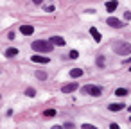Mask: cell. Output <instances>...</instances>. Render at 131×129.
Masks as SVG:
<instances>
[{"label":"cell","mask_w":131,"mask_h":129,"mask_svg":"<svg viewBox=\"0 0 131 129\" xmlns=\"http://www.w3.org/2000/svg\"><path fill=\"white\" fill-rule=\"evenodd\" d=\"M31 47H32V50L41 52V54H49V52L54 49V45H52L50 41H45V40H36V41L31 43Z\"/></svg>","instance_id":"obj_1"},{"label":"cell","mask_w":131,"mask_h":129,"mask_svg":"<svg viewBox=\"0 0 131 129\" xmlns=\"http://www.w3.org/2000/svg\"><path fill=\"white\" fill-rule=\"evenodd\" d=\"M111 49H113V52L118 54V56H129V54H131V45L126 43V41H117Z\"/></svg>","instance_id":"obj_2"},{"label":"cell","mask_w":131,"mask_h":129,"mask_svg":"<svg viewBox=\"0 0 131 129\" xmlns=\"http://www.w3.org/2000/svg\"><path fill=\"white\" fill-rule=\"evenodd\" d=\"M81 91L86 95H93V97H101V93H102V88L101 86H95V84H86V86H83L81 88Z\"/></svg>","instance_id":"obj_3"},{"label":"cell","mask_w":131,"mask_h":129,"mask_svg":"<svg viewBox=\"0 0 131 129\" xmlns=\"http://www.w3.org/2000/svg\"><path fill=\"white\" fill-rule=\"evenodd\" d=\"M77 88H79L77 83H70V84H65V86L61 88V91H63V93H72V91H75Z\"/></svg>","instance_id":"obj_4"},{"label":"cell","mask_w":131,"mask_h":129,"mask_svg":"<svg viewBox=\"0 0 131 129\" xmlns=\"http://www.w3.org/2000/svg\"><path fill=\"white\" fill-rule=\"evenodd\" d=\"M50 43H52V45H58V47H65V45H67L61 36H52V38H50Z\"/></svg>","instance_id":"obj_5"},{"label":"cell","mask_w":131,"mask_h":129,"mask_svg":"<svg viewBox=\"0 0 131 129\" xmlns=\"http://www.w3.org/2000/svg\"><path fill=\"white\" fill-rule=\"evenodd\" d=\"M106 22H108V25H110V27H122V25H124L120 20H117V18H113V16H110Z\"/></svg>","instance_id":"obj_6"},{"label":"cell","mask_w":131,"mask_h":129,"mask_svg":"<svg viewBox=\"0 0 131 129\" xmlns=\"http://www.w3.org/2000/svg\"><path fill=\"white\" fill-rule=\"evenodd\" d=\"M117 6H118L117 0H110V2H106V11H108V13H113V11L117 9Z\"/></svg>","instance_id":"obj_7"},{"label":"cell","mask_w":131,"mask_h":129,"mask_svg":"<svg viewBox=\"0 0 131 129\" xmlns=\"http://www.w3.org/2000/svg\"><path fill=\"white\" fill-rule=\"evenodd\" d=\"M20 31H22V34L31 36V34L34 32V27H32V25H22V27H20Z\"/></svg>","instance_id":"obj_8"},{"label":"cell","mask_w":131,"mask_h":129,"mask_svg":"<svg viewBox=\"0 0 131 129\" xmlns=\"http://www.w3.org/2000/svg\"><path fill=\"white\" fill-rule=\"evenodd\" d=\"M31 59H32L34 63H49V61H50L49 57H43V56H40V54H34Z\"/></svg>","instance_id":"obj_9"},{"label":"cell","mask_w":131,"mask_h":129,"mask_svg":"<svg viewBox=\"0 0 131 129\" xmlns=\"http://www.w3.org/2000/svg\"><path fill=\"white\" fill-rule=\"evenodd\" d=\"M90 34H92V38H93L95 41H101V32H99L95 27H92V29H90Z\"/></svg>","instance_id":"obj_10"},{"label":"cell","mask_w":131,"mask_h":129,"mask_svg":"<svg viewBox=\"0 0 131 129\" xmlns=\"http://www.w3.org/2000/svg\"><path fill=\"white\" fill-rule=\"evenodd\" d=\"M15 56H18V49L11 47V49H7V50H6V57H15Z\"/></svg>","instance_id":"obj_11"},{"label":"cell","mask_w":131,"mask_h":129,"mask_svg":"<svg viewBox=\"0 0 131 129\" xmlns=\"http://www.w3.org/2000/svg\"><path fill=\"white\" fill-rule=\"evenodd\" d=\"M122 108H124V104H122V102H117V104H110V106H108V109H110V111H120Z\"/></svg>","instance_id":"obj_12"},{"label":"cell","mask_w":131,"mask_h":129,"mask_svg":"<svg viewBox=\"0 0 131 129\" xmlns=\"http://www.w3.org/2000/svg\"><path fill=\"white\" fill-rule=\"evenodd\" d=\"M70 75H72V77H81V75H83V70H81V68H72V70H70Z\"/></svg>","instance_id":"obj_13"},{"label":"cell","mask_w":131,"mask_h":129,"mask_svg":"<svg viewBox=\"0 0 131 129\" xmlns=\"http://www.w3.org/2000/svg\"><path fill=\"white\" fill-rule=\"evenodd\" d=\"M115 95L117 97H124V95H127V90L126 88H117L115 90Z\"/></svg>","instance_id":"obj_14"},{"label":"cell","mask_w":131,"mask_h":129,"mask_svg":"<svg viewBox=\"0 0 131 129\" xmlns=\"http://www.w3.org/2000/svg\"><path fill=\"white\" fill-rule=\"evenodd\" d=\"M56 115V109H45L43 111V116H47V118H52Z\"/></svg>","instance_id":"obj_15"},{"label":"cell","mask_w":131,"mask_h":129,"mask_svg":"<svg viewBox=\"0 0 131 129\" xmlns=\"http://www.w3.org/2000/svg\"><path fill=\"white\" fill-rule=\"evenodd\" d=\"M25 95H27V97H34V95H36L34 88H27V90H25Z\"/></svg>","instance_id":"obj_16"},{"label":"cell","mask_w":131,"mask_h":129,"mask_svg":"<svg viewBox=\"0 0 131 129\" xmlns=\"http://www.w3.org/2000/svg\"><path fill=\"white\" fill-rule=\"evenodd\" d=\"M77 56H79V52H77V50H70V54H68V57H70V59H77Z\"/></svg>","instance_id":"obj_17"},{"label":"cell","mask_w":131,"mask_h":129,"mask_svg":"<svg viewBox=\"0 0 131 129\" xmlns=\"http://www.w3.org/2000/svg\"><path fill=\"white\" fill-rule=\"evenodd\" d=\"M36 77L41 79V81H45V79H47V74H45V72H36Z\"/></svg>","instance_id":"obj_18"},{"label":"cell","mask_w":131,"mask_h":129,"mask_svg":"<svg viewBox=\"0 0 131 129\" xmlns=\"http://www.w3.org/2000/svg\"><path fill=\"white\" fill-rule=\"evenodd\" d=\"M97 66H104V56H99L97 57Z\"/></svg>","instance_id":"obj_19"},{"label":"cell","mask_w":131,"mask_h":129,"mask_svg":"<svg viewBox=\"0 0 131 129\" xmlns=\"http://www.w3.org/2000/svg\"><path fill=\"white\" fill-rule=\"evenodd\" d=\"M81 129H97L95 125H92V124H83V127Z\"/></svg>","instance_id":"obj_20"},{"label":"cell","mask_w":131,"mask_h":129,"mask_svg":"<svg viewBox=\"0 0 131 129\" xmlns=\"http://www.w3.org/2000/svg\"><path fill=\"white\" fill-rule=\"evenodd\" d=\"M45 11H49V13H52V11H54V6H47V7H45Z\"/></svg>","instance_id":"obj_21"},{"label":"cell","mask_w":131,"mask_h":129,"mask_svg":"<svg viewBox=\"0 0 131 129\" xmlns=\"http://www.w3.org/2000/svg\"><path fill=\"white\" fill-rule=\"evenodd\" d=\"M110 129H120L118 124H110Z\"/></svg>","instance_id":"obj_22"},{"label":"cell","mask_w":131,"mask_h":129,"mask_svg":"<svg viewBox=\"0 0 131 129\" xmlns=\"http://www.w3.org/2000/svg\"><path fill=\"white\" fill-rule=\"evenodd\" d=\"M124 18H126V20H129V18H131V13H129V11H127V13H124Z\"/></svg>","instance_id":"obj_23"},{"label":"cell","mask_w":131,"mask_h":129,"mask_svg":"<svg viewBox=\"0 0 131 129\" xmlns=\"http://www.w3.org/2000/svg\"><path fill=\"white\" fill-rule=\"evenodd\" d=\"M52 129H63V127H61V125H54Z\"/></svg>","instance_id":"obj_24"},{"label":"cell","mask_w":131,"mask_h":129,"mask_svg":"<svg viewBox=\"0 0 131 129\" xmlns=\"http://www.w3.org/2000/svg\"><path fill=\"white\" fill-rule=\"evenodd\" d=\"M32 2H34V4H41V0H32Z\"/></svg>","instance_id":"obj_25"},{"label":"cell","mask_w":131,"mask_h":129,"mask_svg":"<svg viewBox=\"0 0 131 129\" xmlns=\"http://www.w3.org/2000/svg\"><path fill=\"white\" fill-rule=\"evenodd\" d=\"M129 72H131V66H129Z\"/></svg>","instance_id":"obj_26"}]
</instances>
